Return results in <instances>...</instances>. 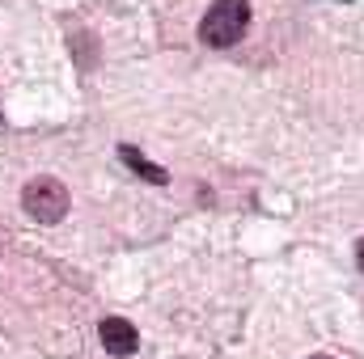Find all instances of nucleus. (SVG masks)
<instances>
[{"label":"nucleus","mask_w":364,"mask_h":359,"mask_svg":"<svg viewBox=\"0 0 364 359\" xmlns=\"http://www.w3.org/2000/svg\"><path fill=\"white\" fill-rule=\"evenodd\" d=\"M68 186L60 178H30L21 186V207L26 216H34L38 224H60L68 216Z\"/></svg>","instance_id":"f03ea898"},{"label":"nucleus","mask_w":364,"mask_h":359,"mask_svg":"<svg viewBox=\"0 0 364 359\" xmlns=\"http://www.w3.org/2000/svg\"><path fill=\"white\" fill-rule=\"evenodd\" d=\"M97 338H102V347L110 351V355L127 359L140 351V334H136V326L127 321V317H106L102 326H97Z\"/></svg>","instance_id":"7ed1b4c3"},{"label":"nucleus","mask_w":364,"mask_h":359,"mask_svg":"<svg viewBox=\"0 0 364 359\" xmlns=\"http://www.w3.org/2000/svg\"><path fill=\"white\" fill-rule=\"evenodd\" d=\"M356 267H360V275H364V237L356 241Z\"/></svg>","instance_id":"39448f33"},{"label":"nucleus","mask_w":364,"mask_h":359,"mask_svg":"<svg viewBox=\"0 0 364 359\" xmlns=\"http://www.w3.org/2000/svg\"><path fill=\"white\" fill-rule=\"evenodd\" d=\"M119 161H123V165H127L136 178L153 182V186H166V182H170V174H166L161 165H153V161H149V157H144L136 144H119Z\"/></svg>","instance_id":"20e7f679"},{"label":"nucleus","mask_w":364,"mask_h":359,"mask_svg":"<svg viewBox=\"0 0 364 359\" xmlns=\"http://www.w3.org/2000/svg\"><path fill=\"white\" fill-rule=\"evenodd\" d=\"M250 30V0H212V9L199 21V43L212 51L237 47Z\"/></svg>","instance_id":"f257e3e1"},{"label":"nucleus","mask_w":364,"mask_h":359,"mask_svg":"<svg viewBox=\"0 0 364 359\" xmlns=\"http://www.w3.org/2000/svg\"><path fill=\"white\" fill-rule=\"evenodd\" d=\"M309 359H331V355H309Z\"/></svg>","instance_id":"423d86ee"}]
</instances>
